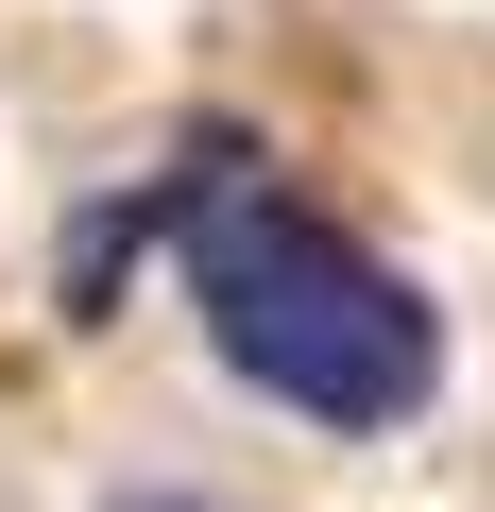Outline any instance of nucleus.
<instances>
[{"instance_id": "obj_1", "label": "nucleus", "mask_w": 495, "mask_h": 512, "mask_svg": "<svg viewBox=\"0 0 495 512\" xmlns=\"http://www.w3.org/2000/svg\"><path fill=\"white\" fill-rule=\"evenodd\" d=\"M171 222H188V308H205V342L257 376L274 410H308V427H410V410H427V376H444L427 291L393 274L376 239L274 205L239 137L188 171Z\"/></svg>"}, {"instance_id": "obj_2", "label": "nucleus", "mask_w": 495, "mask_h": 512, "mask_svg": "<svg viewBox=\"0 0 495 512\" xmlns=\"http://www.w3.org/2000/svg\"><path fill=\"white\" fill-rule=\"evenodd\" d=\"M137 512H171V495H137Z\"/></svg>"}]
</instances>
